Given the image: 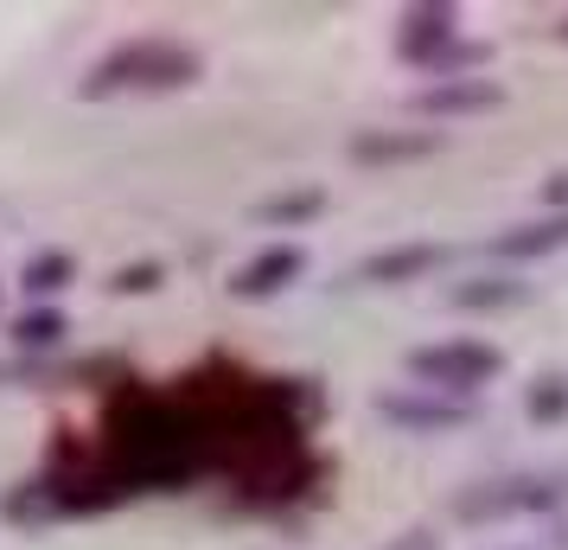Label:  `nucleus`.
<instances>
[{"label": "nucleus", "instance_id": "f257e3e1", "mask_svg": "<svg viewBox=\"0 0 568 550\" xmlns=\"http://www.w3.org/2000/svg\"><path fill=\"white\" fill-rule=\"evenodd\" d=\"M205 78V58L199 46H185V39H129V46H115L103 52L90 71H83L78 97L83 103H103V97H160V90H192V83Z\"/></svg>", "mask_w": 568, "mask_h": 550}, {"label": "nucleus", "instance_id": "f03ea898", "mask_svg": "<svg viewBox=\"0 0 568 550\" xmlns=\"http://www.w3.org/2000/svg\"><path fill=\"white\" fill-rule=\"evenodd\" d=\"M409 378L422 384V391H435V397H466L473 403V391H486L491 378L505 371V352L491 340H435V346H415L409 359Z\"/></svg>", "mask_w": 568, "mask_h": 550}, {"label": "nucleus", "instance_id": "7ed1b4c3", "mask_svg": "<svg viewBox=\"0 0 568 550\" xmlns=\"http://www.w3.org/2000/svg\"><path fill=\"white\" fill-rule=\"evenodd\" d=\"M568 493V480L556 473H511V480H479L454 499V512L473 524H491V519H517V512H556Z\"/></svg>", "mask_w": 568, "mask_h": 550}, {"label": "nucleus", "instance_id": "20e7f679", "mask_svg": "<svg viewBox=\"0 0 568 550\" xmlns=\"http://www.w3.org/2000/svg\"><path fill=\"white\" fill-rule=\"evenodd\" d=\"M454 46H460V13H454L447 0L409 7V13H403V27H396V58L415 64V71H435Z\"/></svg>", "mask_w": 568, "mask_h": 550}, {"label": "nucleus", "instance_id": "39448f33", "mask_svg": "<svg viewBox=\"0 0 568 550\" xmlns=\"http://www.w3.org/2000/svg\"><path fill=\"white\" fill-rule=\"evenodd\" d=\"M377 417L389 429H409V436H447V429L473 422V403L466 397H435V391H384Z\"/></svg>", "mask_w": 568, "mask_h": 550}, {"label": "nucleus", "instance_id": "423d86ee", "mask_svg": "<svg viewBox=\"0 0 568 550\" xmlns=\"http://www.w3.org/2000/svg\"><path fill=\"white\" fill-rule=\"evenodd\" d=\"M301 276H307V250H301V243H262L256 257L231 276V294L236 301H275V294H287Z\"/></svg>", "mask_w": 568, "mask_h": 550}, {"label": "nucleus", "instance_id": "0eeeda50", "mask_svg": "<svg viewBox=\"0 0 568 550\" xmlns=\"http://www.w3.org/2000/svg\"><path fill=\"white\" fill-rule=\"evenodd\" d=\"M415 116H428V122H447V116H491V109H505V83L491 78H435L422 83L409 97Z\"/></svg>", "mask_w": 568, "mask_h": 550}, {"label": "nucleus", "instance_id": "6e6552de", "mask_svg": "<svg viewBox=\"0 0 568 550\" xmlns=\"http://www.w3.org/2000/svg\"><path fill=\"white\" fill-rule=\"evenodd\" d=\"M345 154L358 167H409V160L440 154V129H364V134H352Z\"/></svg>", "mask_w": 568, "mask_h": 550}, {"label": "nucleus", "instance_id": "1a4fd4ad", "mask_svg": "<svg viewBox=\"0 0 568 550\" xmlns=\"http://www.w3.org/2000/svg\"><path fill=\"white\" fill-rule=\"evenodd\" d=\"M440 262H447V243H389V250L358 262V282L396 289V282H415V276H435Z\"/></svg>", "mask_w": 568, "mask_h": 550}, {"label": "nucleus", "instance_id": "9d476101", "mask_svg": "<svg viewBox=\"0 0 568 550\" xmlns=\"http://www.w3.org/2000/svg\"><path fill=\"white\" fill-rule=\"evenodd\" d=\"M568 250V211H549V218H530V224H511V231L491 237V257L498 262H537Z\"/></svg>", "mask_w": 568, "mask_h": 550}, {"label": "nucleus", "instance_id": "9b49d317", "mask_svg": "<svg viewBox=\"0 0 568 550\" xmlns=\"http://www.w3.org/2000/svg\"><path fill=\"white\" fill-rule=\"evenodd\" d=\"M447 301L466 308V314H505V308L530 301V282H517V276H473V282H454Z\"/></svg>", "mask_w": 568, "mask_h": 550}, {"label": "nucleus", "instance_id": "f8f14e48", "mask_svg": "<svg viewBox=\"0 0 568 550\" xmlns=\"http://www.w3.org/2000/svg\"><path fill=\"white\" fill-rule=\"evenodd\" d=\"M78 282V257L71 250H32L20 269V289L32 294V308H52V294H64Z\"/></svg>", "mask_w": 568, "mask_h": 550}, {"label": "nucleus", "instance_id": "ddd939ff", "mask_svg": "<svg viewBox=\"0 0 568 550\" xmlns=\"http://www.w3.org/2000/svg\"><path fill=\"white\" fill-rule=\"evenodd\" d=\"M64 333H71L64 308H27V314L7 327V340L20 346V352H58V346H64Z\"/></svg>", "mask_w": 568, "mask_h": 550}, {"label": "nucleus", "instance_id": "4468645a", "mask_svg": "<svg viewBox=\"0 0 568 550\" xmlns=\"http://www.w3.org/2000/svg\"><path fill=\"white\" fill-rule=\"evenodd\" d=\"M326 211V192L320 186H301V192H275V199H262L256 206V224H307Z\"/></svg>", "mask_w": 568, "mask_h": 550}, {"label": "nucleus", "instance_id": "2eb2a0df", "mask_svg": "<svg viewBox=\"0 0 568 550\" xmlns=\"http://www.w3.org/2000/svg\"><path fill=\"white\" fill-rule=\"evenodd\" d=\"M524 410H530V422H562L568 417V378L562 371H542L537 384H530V397H524Z\"/></svg>", "mask_w": 568, "mask_h": 550}, {"label": "nucleus", "instance_id": "dca6fc26", "mask_svg": "<svg viewBox=\"0 0 568 550\" xmlns=\"http://www.w3.org/2000/svg\"><path fill=\"white\" fill-rule=\"evenodd\" d=\"M160 282H166V262H160V257L122 262V269H115V276H109V289H115V294H154Z\"/></svg>", "mask_w": 568, "mask_h": 550}, {"label": "nucleus", "instance_id": "f3484780", "mask_svg": "<svg viewBox=\"0 0 568 550\" xmlns=\"http://www.w3.org/2000/svg\"><path fill=\"white\" fill-rule=\"evenodd\" d=\"M384 550H440V538L428 531V524H415V531H396Z\"/></svg>", "mask_w": 568, "mask_h": 550}, {"label": "nucleus", "instance_id": "a211bd4d", "mask_svg": "<svg viewBox=\"0 0 568 550\" xmlns=\"http://www.w3.org/2000/svg\"><path fill=\"white\" fill-rule=\"evenodd\" d=\"M556 39H562V46H568V20H562V27H556Z\"/></svg>", "mask_w": 568, "mask_h": 550}]
</instances>
